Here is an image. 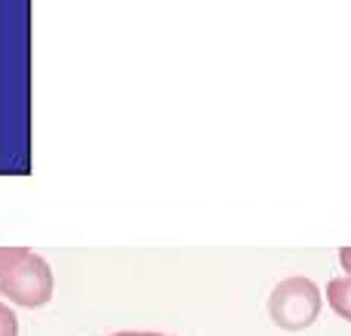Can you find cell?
Here are the masks:
<instances>
[{
    "label": "cell",
    "mask_w": 351,
    "mask_h": 336,
    "mask_svg": "<svg viewBox=\"0 0 351 336\" xmlns=\"http://www.w3.org/2000/svg\"><path fill=\"white\" fill-rule=\"evenodd\" d=\"M268 315L284 331H305L321 315V290L302 275L284 278L268 296Z\"/></svg>",
    "instance_id": "1"
},
{
    "label": "cell",
    "mask_w": 351,
    "mask_h": 336,
    "mask_svg": "<svg viewBox=\"0 0 351 336\" xmlns=\"http://www.w3.org/2000/svg\"><path fill=\"white\" fill-rule=\"evenodd\" d=\"M53 269L40 253H28L22 263L0 272V296L22 309H40L53 300Z\"/></svg>",
    "instance_id": "2"
},
{
    "label": "cell",
    "mask_w": 351,
    "mask_h": 336,
    "mask_svg": "<svg viewBox=\"0 0 351 336\" xmlns=\"http://www.w3.org/2000/svg\"><path fill=\"white\" fill-rule=\"evenodd\" d=\"M327 300L336 315L351 321V278H333L327 284Z\"/></svg>",
    "instance_id": "3"
},
{
    "label": "cell",
    "mask_w": 351,
    "mask_h": 336,
    "mask_svg": "<svg viewBox=\"0 0 351 336\" xmlns=\"http://www.w3.org/2000/svg\"><path fill=\"white\" fill-rule=\"evenodd\" d=\"M28 247H0V272L12 269L16 263H22L25 256H28Z\"/></svg>",
    "instance_id": "4"
},
{
    "label": "cell",
    "mask_w": 351,
    "mask_h": 336,
    "mask_svg": "<svg viewBox=\"0 0 351 336\" xmlns=\"http://www.w3.org/2000/svg\"><path fill=\"white\" fill-rule=\"evenodd\" d=\"M0 336H19V318L6 302H0Z\"/></svg>",
    "instance_id": "5"
},
{
    "label": "cell",
    "mask_w": 351,
    "mask_h": 336,
    "mask_svg": "<svg viewBox=\"0 0 351 336\" xmlns=\"http://www.w3.org/2000/svg\"><path fill=\"white\" fill-rule=\"evenodd\" d=\"M108 336H170V333H158V331H121V333H108Z\"/></svg>",
    "instance_id": "6"
},
{
    "label": "cell",
    "mask_w": 351,
    "mask_h": 336,
    "mask_svg": "<svg viewBox=\"0 0 351 336\" xmlns=\"http://www.w3.org/2000/svg\"><path fill=\"white\" fill-rule=\"evenodd\" d=\"M339 263H342V269H346L348 278H351V247H342L339 250Z\"/></svg>",
    "instance_id": "7"
}]
</instances>
